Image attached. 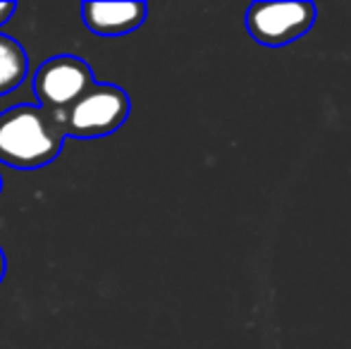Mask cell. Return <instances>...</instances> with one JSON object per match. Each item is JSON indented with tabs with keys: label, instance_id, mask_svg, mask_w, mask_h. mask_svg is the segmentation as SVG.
I'll use <instances>...</instances> for the list:
<instances>
[{
	"label": "cell",
	"instance_id": "6da1fadb",
	"mask_svg": "<svg viewBox=\"0 0 351 349\" xmlns=\"http://www.w3.org/2000/svg\"><path fill=\"white\" fill-rule=\"evenodd\" d=\"M62 136L65 132L43 108L14 106L0 115V160L12 168H41L60 154Z\"/></svg>",
	"mask_w": 351,
	"mask_h": 349
},
{
	"label": "cell",
	"instance_id": "7a4b0ae2",
	"mask_svg": "<svg viewBox=\"0 0 351 349\" xmlns=\"http://www.w3.org/2000/svg\"><path fill=\"white\" fill-rule=\"evenodd\" d=\"M127 115H130V96L112 84H93L67 110L51 112L60 130L77 139L112 134L125 125Z\"/></svg>",
	"mask_w": 351,
	"mask_h": 349
},
{
	"label": "cell",
	"instance_id": "3957f363",
	"mask_svg": "<svg viewBox=\"0 0 351 349\" xmlns=\"http://www.w3.org/2000/svg\"><path fill=\"white\" fill-rule=\"evenodd\" d=\"M315 22L313 3H254L246 12V29L261 46H289Z\"/></svg>",
	"mask_w": 351,
	"mask_h": 349
},
{
	"label": "cell",
	"instance_id": "277c9868",
	"mask_svg": "<svg viewBox=\"0 0 351 349\" xmlns=\"http://www.w3.org/2000/svg\"><path fill=\"white\" fill-rule=\"evenodd\" d=\"M93 86V72L82 58L56 56L48 58L34 75V93L43 108L53 112L70 108L82 93Z\"/></svg>",
	"mask_w": 351,
	"mask_h": 349
},
{
	"label": "cell",
	"instance_id": "5b68a950",
	"mask_svg": "<svg viewBox=\"0 0 351 349\" xmlns=\"http://www.w3.org/2000/svg\"><path fill=\"white\" fill-rule=\"evenodd\" d=\"M146 12V3H130V0L82 5L84 24L88 27V32L98 36H122V34L134 32L143 24Z\"/></svg>",
	"mask_w": 351,
	"mask_h": 349
},
{
	"label": "cell",
	"instance_id": "8992f818",
	"mask_svg": "<svg viewBox=\"0 0 351 349\" xmlns=\"http://www.w3.org/2000/svg\"><path fill=\"white\" fill-rule=\"evenodd\" d=\"M27 53L8 34H0V96L14 91L27 77Z\"/></svg>",
	"mask_w": 351,
	"mask_h": 349
},
{
	"label": "cell",
	"instance_id": "52a82bcc",
	"mask_svg": "<svg viewBox=\"0 0 351 349\" xmlns=\"http://www.w3.org/2000/svg\"><path fill=\"white\" fill-rule=\"evenodd\" d=\"M14 8H17L14 3H0V24H5L10 17H12Z\"/></svg>",
	"mask_w": 351,
	"mask_h": 349
},
{
	"label": "cell",
	"instance_id": "ba28073f",
	"mask_svg": "<svg viewBox=\"0 0 351 349\" xmlns=\"http://www.w3.org/2000/svg\"><path fill=\"white\" fill-rule=\"evenodd\" d=\"M3 275H5V256H3V252H0V280H3Z\"/></svg>",
	"mask_w": 351,
	"mask_h": 349
},
{
	"label": "cell",
	"instance_id": "9c48e42d",
	"mask_svg": "<svg viewBox=\"0 0 351 349\" xmlns=\"http://www.w3.org/2000/svg\"><path fill=\"white\" fill-rule=\"evenodd\" d=\"M0 189H3V180H0Z\"/></svg>",
	"mask_w": 351,
	"mask_h": 349
}]
</instances>
